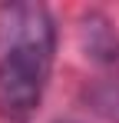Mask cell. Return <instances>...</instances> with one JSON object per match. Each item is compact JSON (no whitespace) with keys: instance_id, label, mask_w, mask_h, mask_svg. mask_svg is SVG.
I'll list each match as a JSON object with an SVG mask.
<instances>
[{"instance_id":"1","label":"cell","mask_w":119,"mask_h":123,"mask_svg":"<svg viewBox=\"0 0 119 123\" xmlns=\"http://www.w3.org/2000/svg\"><path fill=\"white\" fill-rule=\"evenodd\" d=\"M56 57V27L43 3L0 7V117L30 123Z\"/></svg>"}]
</instances>
